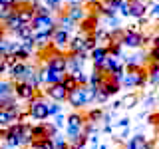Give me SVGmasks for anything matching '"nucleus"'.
I'll list each match as a JSON object with an SVG mask.
<instances>
[{
  "label": "nucleus",
  "mask_w": 159,
  "mask_h": 149,
  "mask_svg": "<svg viewBox=\"0 0 159 149\" xmlns=\"http://www.w3.org/2000/svg\"><path fill=\"white\" fill-rule=\"evenodd\" d=\"M147 78H145V70L135 68V70H125V76L121 79V88H141L145 86Z\"/></svg>",
  "instance_id": "nucleus-1"
},
{
  "label": "nucleus",
  "mask_w": 159,
  "mask_h": 149,
  "mask_svg": "<svg viewBox=\"0 0 159 149\" xmlns=\"http://www.w3.org/2000/svg\"><path fill=\"white\" fill-rule=\"evenodd\" d=\"M28 111L32 119H36V121H44V119H48V102H44L42 96L34 97L32 102H28Z\"/></svg>",
  "instance_id": "nucleus-2"
},
{
  "label": "nucleus",
  "mask_w": 159,
  "mask_h": 149,
  "mask_svg": "<svg viewBox=\"0 0 159 149\" xmlns=\"http://www.w3.org/2000/svg\"><path fill=\"white\" fill-rule=\"evenodd\" d=\"M32 26L36 32H52L58 28V20L52 14H36V18L32 20Z\"/></svg>",
  "instance_id": "nucleus-3"
},
{
  "label": "nucleus",
  "mask_w": 159,
  "mask_h": 149,
  "mask_svg": "<svg viewBox=\"0 0 159 149\" xmlns=\"http://www.w3.org/2000/svg\"><path fill=\"white\" fill-rule=\"evenodd\" d=\"M145 42H147V38L143 36L139 30H135V28H129V30H125V34H123V48L139 50Z\"/></svg>",
  "instance_id": "nucleus-4"
},
{
  "label": "nucleus",
  "mask_w": 159,
  "mask_h": 149,
  "mask_svg": "<svg viewBox=\"0 0 159 149\" xmlns=\"http://www.w3.org/2000/svg\"><path fill=\"white\" fill-rule=\"evenodd\" d=\"M14 93H16V97L24 99V102H32L34 97L42 96V93H40L32 84H28V82H16V86H14Z\"/></svg>",
  "instance_id": "nucleus-5"
},
{
  "label": "nucleus",
  "mask_w": 159,
  "mask_h": 149,
  "mask_svg": "<svg viewBox=\"0 0 159 149\" xmlns=\"http://www.w3.org/2000/svg\"><path fill=\"white\" fill-rule=\"evenodd\" d=\"M68 103L72 107H86L89 106V102H88V93H86V86H78L76 89H72V92L68 93Z\"/></svg>",
  "instance_id": "nucleus-6"
},
{
  "label": "nucleus",
  "mask_w": 159,
  "mask_h": 149,
  "mask_svg": "<svg viewBox=\"0 0 159 149\" xmlns=\"http://www.w3.org/2000/svg\"><path fill=\"white\" fill-rule=\"evenodd\" d=\"M44 93H46V96L50 97V102L64 103V102H68V93H70V92L66 89V86L60 82V84H54V86H46Z\"/></svg>",
  "instance_id": "nucleus-7"
},
{
  "label": "nucleus",
  "mask_w": 159,
  "mask_h": 149,
  "mask_svg": "<svg viewBox=\"0 0 159 149\" xmlns=\"http://www.w3.org/2000/svg\"><path fill=\"white\" fill-rule=\"evenodd\" d=\"M70 40H72V34L66 32V30L62 28H56L52 34V48L58 50V52H64V50H68L70 46Z\"/></svg>",
  "instance_id": "nucleus-8"
},
{
  "label": "nucleus",
  "mask_w": 159,
  "mask_h": 149,
  "mask_svg": "<svg viewBox=\"0 0 159 149\" xmlns=\"http://www.w3.org/2000/svg\"><path fill=\"white\" fill-rule=\"evenodd\" d=\"M89 52H76V54H68V74H74L78 70H84V64L88 60Z\"/></svg>",
  "instance_id": "nucleus-9"
},
{
  "label": "nucleus",
  "mask_w": 159,
  "mask_h": 149,
  "mask_svg": "<svg viewBox=\"0 0 159 149\" xmlns=\"http://www.w3.org/2000/svg\"><path fill=\"white\" fill-rule=\"evenodd\" d=\"M42 79H44V88L46 86H54V84H60L64 82V78H66L68 72H56V70H48L46 66L42 64Z\"/></svg>",
  "instance_id": "nucleus-10"
},
{
  "label": "nucleus",
  "mask_w": 159,
  "mask_h": 149,
  "mask_svg": "<svg viewBox=\"0 0 159 149\" xmlns=\"http://www.w3.org/2000/svg\"><path fill=\"white\" fill-rule=\"evenodd\" d=\"M109 56V48L107 46H96L89 52V58H92V62H93V68H98V70H102L103 66V62H106V58Z\"/></svg>",
  "instance_id": "nucleus-11"
},
{
  "label": "nucleus",
  "mask_w": 159,
  "mask_h": 149,
  "mask_svg": "<svg viewBox=\"0 0 159 149\" xmlns=\"http://www.w3.org/2000/svg\"><path fill=\"white\" fill-rule=\"evenodd\" d=\"M147 56L143 52H135V54H131V56H123V64H125V68L127 70H135V68H143L145 66V60Z\"/></svg>",
  "instance_id": "nucleus-12"
},
{
  "label": "nucleus",
  "mask_w": 159,
  "mask_h": 149,
  "mask_svg": "<svg viewBox=\"0 0 159 149\" xmlns=\"http://www.w3.org/2000/svg\"><path fill=\"white\" fill-rule=\"evenodd\" d=\"M26 70H28V62H16L10 66V72L8 76L14 84L16 82H24V76H26Z\"/></svg>",
  "instance_id": "nucleus-13"
},
{
  "label": "nucleus",
  "mask_w": 159,
  "mask_h": 149,
  "mask_svg": "<svg viewBox=\"0 0 159 149\" xmlns=\"http://www.w3.org/2000/svg\"><path fill=\"white\" fill-rule=\"evenodd\" d=\"M147 8H149V4L145 2V0H129V10H131V18H137V20L145 18Z\"/></svg>",
  "instance_id": "nucleus-14"
},
{
  "label": "nucleus",
  "mask_w": 159,
  "mask_h": 149,
  "mask_svg": "<svg viewBox=\"0 0 159 149\" xmlns=\"http://www.w3.org/2000/svg\"><path fill=\"white\" fill-rule=\"evenodd\" d=\"M16 14L20 16V20H22L24 24H32V20L36 18V10L32 8V4H18Z\"/></svg>",
  "instance_id": "nucleus-15"
},
{
  "label": "nucleus",
  "mask_w": 159,
  "mask_h": 149,
  "mask_svg": "<svg viewBox=\"0 0 159 149\" xmlns=\"http://www.w3.org/2000/svg\"><path fill=\"white\" fill-rule=\"evenodd\" d=\"M125 149H151V141H149L143 133H137V135L129 137Z\"/></svg>",
  "instance_id": "nucleus-16"
},
{
  "label": "nucleus",
  "mask_w": 159,
  "mask_h": 149,
  "mask_svg": "<svg viewBox=\"0 0 159 149\" xmlns=\"http://www.w3.org/2000/svg\"><path fill=\"white\" fill-rule=\"evenodd\" d=\"M98 89H99V92H103L107 97H111V96H116V93L119 92V89H121V84L113 82V79L109 78V76H106V79L102 82V86H99Z\"/></svg>",
  "instance_id": "nucleus-17"
},
{
  "label": "nucleus",
  "mask_w": 159,
  "mask_h": 149,
  "mask_svg": "<svg viewBox=\"0 0 159 149\" xmlns=\"http://www.w3.org/2000/svg\"><path fill=\"white\" fill-rule=\"evenodd\" d=\"M34 42H36L38 52H44V50L52 48V32H36Z\"/></svg>",
  "instance_id": "nucleus-18"
},
{
  "label": "nucleus",
  "mask_w": 159,
  "mask_h": 149,
  "mask_svg": "<svg viewBox=\"0 0 159 149\" xmlns=\"http://www.w3.org/2000/svg\"><path fill=\"white\" fill-rule=\"evenodd\" d=\"M66 14L72 20H76V22L80 24L84 18L88 16V12H86V8L82 6V4H68V8H66Z\"/></svg>",
  "instance_id": "nucleus-19"
},
{
  "label": "nucleus",
  "mask_w": 159,
  "mask_h": 149,
  "mask_svg": "<svg viewBox=\"0 0 159 149\" xmlns=\"http://www.w3.org/2000/svg\"><path fill=\"white\" fill-rule=\"evenodd\" d=\"M70 54H76V52H88L86 50V34H78V36H72L70 40V46H68Z\"/></svg>",
  "instance_id": "nucleus-20"
},
{
  "label": "nucleus",
  "mask_w": 159,
  "mask_h": 149,
  "mask_svg": "<svg viewBox=\"0 0 159 149\" xmlns=\"http://www.w3.org/2000/svg\"><path fill=\"white\" fill-rule=\"evenodd\" d=\"M14 86H16V84H14L12 79H2L0 78V99H14L16 97Z\"/></svg>",
  "instance_id": "nucleus-21"
},
{
  "label": "nucleus",
  "mask_w": 159,
  "mask_h": 149,
  "mask_svg": "<svg viewBox=\"0 0 159 149\" xmlns=\"http://www.w3.org/2000/svg\"><path fill=\"white\" fill-rule=\"evenodd\" d=\"M2 26L6 28V32H10V34H12V36H16V32H18V30L24 26V22H22V20H20V16H18V14L14 12L12 16H10V18L6 20V22L2 24Z\"/></svg>",
  "instance_id": "nucleus-22"
},
{
  "label": "nucleus",
  "mask_w": 159,
  "mask_h": 149,
  "mask_svg": "<svg viewBox=\"0 0 159 149\" xmlns=\"http://www.w3.org/2000/svg\"><path fill=\"white\" fill-rule=\"evenodd\" d=\"M80 28L84 30V34H93L98 30V16L96 14H88V16L80 22Z\"/></svg>",
  "instance_id": "nucleus-23"
},
{
  "label": "nucleus",
  "mask_w": 159,
  "mask_h": 149,
  "mask_svg": "<svg viewBox=\"0 0 159 149\" xmlns=\"http://www.w3.org/2000/svg\"><path fill=\"white\" fill-rule=\"evenodd\" d=\"M56 20H58V28L66 30V32H70V34H72L74 30H76V26H78V22H76V20H72L66 12H60V16Z\"/></svg>",
  "instance_id": "nucleus-24"
},
{
  "label": "nucleus",
  "mask_w": 159,
  "mask_h": 149,
  "mask_svg": "<svg viewBox=\"0 0 159 149\" xmlns=\"http://www.w3.org/2000/svg\"><path fill=\"white\" fill-rule=\"evenodd\" d=\"M34 36H36L34 26H32V24H24V26L16 32V36H14V38H18V40H30V38H34Z\"/></svg>",
  "instance_id": "nucleus-25"
},
{
  "label": "nucleus",
  "mask_w": 159,
  "mask_h": 149,
  "mask_svg": "<svg viewBox=\"0 0 159 149\" xmlns=\"http://www.w3.org/2000/svg\"><path fill=\"white\" fill-rule=\"evenodd\" d=\"M106 79V74L102 72V70H98V68H93V72L89 74V86H93V88H99L102 86V82Z\"/></svg>",
  "instance_id": "nucleus-26"
},
{
  "label": "nucleus",
  "mask_w": 159,
  "mask_h": 149,
  "mask_svg": "<svg viewBox=\"0 0 159 149\" xmlns=\"http://www.w3.org/2000/svg\"><path fill=\"white\" fill-rule=\"evenodd\" d=\"M32 135H34V141L48 137V125L46 123H36V125H32Z\"/></svg>",
  "instance_id": "nucleus-27"
},
{
  "label": "nucleus",
  "mask_w": 159,
  "mask_h": 149,
  "mask_svg": "<svg viewBox=\"0 0 159 149\" xmlns=\"http://www.w3.org/2000/svg\"><path fill=\"white\" fill-rule=\"evenodd\" d=\"M137 102H139V97L135 96V93H129V96H125V97L121 99V107L131 109V107H135V106H137Z\"/></svg>",
  "instance_id": "nucleus-28"
},
{
  "label": "nucleus",
  "mask_w": 159,
  "mask_h": 149,
  "mask_svg": "<svg viewBox=\"0 0 159 149\" xmlns=\"http://www.w3.org/2000/svg\"><path fill=\"white\" fill-rule=\"evenodd\" d=\"M102 117H103V111H102V109H89V111L86 113V121H93V123H98Z\"/></svg>",
  "instance_id": "nucleus-29"
},
{
  "label": "nucleus",
  "mask_w": 159,
  "mask_h": 149,
  "mask_svg": "<svg viewBox=\"0 0 159 149\" xmlns=\"http://www.w3.org/2000/svg\"><path fill=\"white\" fill-rule=\"evenodd\" d=\"M64 86H66V89H68V92H72V89H76L78 86H80V84H78V79L76 78H74L72 76V74H66V78H64Z\"/></svg>",
  "instance_id": "nucleus-30"
},
{
  "label": "nucleus",
  "mask_w": 159,
  "mask_h": 149,
  "mask_svg": "<svg viewBox=\"0 0 159 149\" xmlns=\"http://www.w3.org/2000/svg\"><path fill=\"white\" fill-rule=\"evenodd\" d=\"M72 76L78 79L80 86H88V82H89V74H86L84 70H78V72H74V74H72Z\"/></svg>",
  "instance_id": "nucleus-31"
},
{
  "label": "nucleus",
  "mask_w": 159,
  "mask_h": 149,
  "mask_svg": "<svg viewBox=\"0 0 159 149\" xmlns=\"http://www.w3.org/2000/svg\"><path fill=\"white\" fill-rule=\"evenodd\" d=\"M68 145H70V141H68L66 135H60V133H58V135L54 137V147H56V149H66Z\"/></svg>",
  "instance_id": "nucleus-32"
},
{
  "label": "nucleus",
  "mask_w": 159,
  "mask_h": 149,
  "mask_svg": "<svg viewBox=\"0 0 159 149\" xmlns=\"http://www.w3.org/2000/svg\"><path fill=\"white\" fill-rule=\"evenodd\" d=\"M58 113H62V106H60L58 102H48V115L54 117V115H58Z\"/></svg>",
  "instance_id": "nucleus-33"
},
{
  "label": "nucleus",
  "mask_w": 159,
  "mask_h": 149,
  "mask_svg": "<svg viewBox=\"0 0 159 149\" xmlns=\"http://www.w3.org/2000/svg\"><path fill=\"white\" fill-rule=\"evenodd\" d=\"M44 4H46L52 12H62V0H44Z\"/></svg>",
  "instance_id": "nucleus-34"
},
{
  "label": "nucleus",
  "mask_w": 159,
  "mask_h": 149,
  "mask_svg": "<svg viewBox=\"0 0 159 149\" xmlns=\"http://www.w3.org/2000/svg\"><path fill=\"white\" fill-rule=\"evenodd\" d=\"M96 46H98V38L93 36V34H86V50H88V52H92Z\"/></svg>",
  "instance_id": "nucleus-35"
},
{
  "label": "nucleus",
  "mask_w": 159,
  "mask_h": 149,
  "mask_svg": "<svg viewBox=\"0 0 159 149\" xmlns=\"http://www.w3.org/2000/svg\"><path fill=\"white\" fill-rule=\"evenodd\" d=\"M38 145L42 149H56L54 147V137H44V139H38Z\"/></svg>",
  "instance_id": "nucleus-36"
},
{
  "label": "nucleus",
  "mask_w": 159,
  "mask_h": 149,
  "mask_svg": "<svg viewBox=\"0 0 159 149\" xmlns=\"http://www.w3.org/2000/svg\"><path fill=\"white\" fill-rule=\"evenodd\" d=\"M147 14H149V18H159V2H153V4H149V8H147Z\"/></svg>",
  "instance_id": "nucleus-37"
},
{
  "label": "nucleus",
  "mask_w": 159,
  "mask_h": 149,
  "mask_svg": "<svg viewBox=\"0 0 159 149\" xmlns=\"http://www.w3.org/2000/svg\"><path fill=\"white\" fill-rule=\"evenodd\" d=\"M106 22H107V26L111 28V30L119 28V20H117V16H106Z\"/></svg>",
  "instance_id": "nucleus-38"
},
{
  "label": "nucleus",
  "mask_w": 159,
  "mask_h": 149,
  "mask_svg": "<svg viewBox=\"0 0 159 149\" xmlns=\"http://www.w3.org/2000/svg\"><path fill=\"white\" fill-rule=\"evenodd\" d=\"M149 62H159V46H153L149 50Z\"/></svg>",
  "instance_id": "nucleus-39"
},
{
  "label": "nucleus",
  "mask_w": 159,
  "mask_h": 149,
  "mask_svg": "<svg viewBox=\"0 0 159 149\" xmlns=\"http://www.w3.org/2000/svg\"><path fill=\"white\" fill-rule=\"evenodd\" d=\"M66 115H64V113H58V115H54V123H56V125L58 127H64V125H66Z\"/></svg>",
  "instance_id": "nucleus-40"
},
{
  "label": "nucleus",
  "mask_w": 159,
  "mask_h": 149,
  "mask_svg": "<svg viewBox=\"0 0 159 149\" xmlns=\"http://www.w3.org/2000/svg\"><path fill=\"white\" fill-rule=\"evenodd\" d=\"M10 72V64H8V60H0V78L4 76V74H8Z\"/></svg>",
  "instance_id": "nucleus-41"
},
{
  "label": "nucleus",
  "mask_w": 159,
  "mask_h": 149,
  "mask_svg": "<svg viewBox=\"0 0 159 149\" xmlns=\"http://www.w3.org/2000/svg\"><path fill=\"white\" fill-rule=\"evenodd\" d=\"M107 96H106V93H103V92H98V97H96V103H106L107 102Z\"/></svg>",
  "instance_id": "nucleus-42"
},
{
  "label": "nucleus",
  "mask_w": 159,
  "mask_h": 149,
  "mask_svg": "<svg viewBox=\"0 0 159 149\" xmlns=\"http://www.w3.org/2000/svg\"><path fill=\"white\" fill-rule=\"evenodd\" d=\"M20 0H0V6H18Z\"/></svg>",
  "instance_id": "nucleus-43"
},
{
  "label": "nucleus",
  "mask_w": 159,
  "mask_h": 149,
  "mask_svg": "<svg viewBox=\"0 0 159 149\" xmlns=\"http://www.w3.org/2000/svg\"><path fill=\"white\" fill-rule=\"evenodd\" d=\"M116 127H129V119H127V117H123V119H119V121L116 123Z\"/></svg>",
  "instance_id": "nucleus-44"
},
{
  "label": "nucleus",
  "mask_w": 159,
  "mask_h": 149,
  "mask_svg": "<svg viewBox=\"0 0 159 149\" xmlns=\"http://www.w3.org/2000/svg\"><path fill=\"white\" fill-rule=\"evenodd\" d=\"M4 40H6V28H4V26H0V44H2Z\"/></svg>",
  "instance_id": "nucleus-45"
},
{
  "label": "nucleus",
  "mask_w": 159,
  "mask_h": 149,
  "mask_svg": "<svg viewBox=\"0 0 159 149\" xmlns=\"http://www.w3.org/2000/svg\"><path fill=\"white\" fill-rule=\"evenodd\" d=\"M153 103H155V97H153V96H147L145 97V106L149 107V106H153Z\"/></svg>",
  "instance_id": "nucleus-46"
},
{
  "label": "nucleus",
  "mask_w": 159,
  "mask_h": 149,
  "mask_svg": "<svg viewBox=\"0 0 159 149\" xmlns=\"http://www.w3.org/2000/svg\"><path fill=\"white\" fill-rule=\"evenodd\" d=\"M121 107V99H119V102H113L111 103V111H116V109H119Z\"/></svg>",
  "instance_id": "nucleus-47"
},
{
  "label": "nucleus",
  "mask_w": 159,
  "mask_h": 149,
  "mask_svg": "<svg viewBox=\"0 0 159 149\" xmlns=\"http://www.w3.org/2000/svg\"><path fill=\"white\" fill-rule=\"evenodd\" d=\"M84 2H86V4H89V6H93V4H98L99 0H84Z\"/></svg>",
  "instance_id": "nucleus-48"
},
{
  "label": "nucleus",
  "mask_w": 159,
  "mask_h": 149,
  "mask_svg": "<svg viewBox=\"0 0 159 149\" xmlns=\"http://www.w3.org/2000/svg\"><path fill=\"white\" fill-rule=\"evenodd\" d=\"M66 2H68V4H82L84 0H66Z\"/></svg>",
  "instance_id": "nucleus-49"
},
{
  "label": "nucleus",
  "mask_w": 159,
  "mask_h": 149,
  "mask_svg": "<svg viewBox=\"0 0 159 149\" xmlns=\"http://www.w3.org/2000/svg\"><path fill=\"white\" fill-rule=\"evenodd\" d=\"M78 147H80V145H76V143H70V145H68L66 149H78Z\"/></svg>",
  "instance_id": "nucleus-50"
},
{
  "label": "nucleus",
  "mask_w": 159,
  "mask_h": 149,
  "mask_svg": "<svg viewBox=\"0 0 159 149\" xmlns=\"http://www.w3.org/2000/svg\"><path fill=\"white\" fill-rule=\"evenodd\" d=\"M153 46H159V36H155V38H153Z\"/></svg>",
  "instance_id": "nucleus-51"
},
{
  "label": "nucleus",
  "mask_w": 159,
  "mask_h": 149,
  "mask_svg": "<svg viewBox=\"0 0 159 149\" xmlns=\"http://www.w3.org/2000/svg\"><path fill=\"white\" fill-rule=\"evenodd\" d=\"M30 2H32V0H20L18 4H30Z\"/></svg>",
  "instance_id": "nucleus-52"
},
{
  "label": "nucleus",
  "mask_w": 159,
  "mask_h": 149,
  "mask_svg": "<svg viewBox=\"0 0 159 149\" xmlns=\"http://www.w3.org/2000/svg\"><path fill=\"white\" fill-rule=\"evenodd\" d=\"M98 149H109V147H107V145H99Z\"/></svg>",
  "instance_id": "nucleus-53"
},
{
  "label": "nucleus",
  "mask_w": 159,
  "mask_h": 149,
  "mask_svg": "<svg viewBox=\"0 0 159 149\" xmlns=\"http://www.w3.org/2000/svg\"><path fill=\"white\" fill-rule=\"evenodd\" d=\"M4 149H20V147H4Z\"/></svg>",
  "instance_id": "nucleus-54"
},
{
  "label": "nucleus",
  "mask_w": 159,
  "mask_h": 149,
  "mask_svg": "<svg viewBox=\"0 0 159 149\" xmlns=\"http://www.w3.org/2000/svg\"><path fill=\"white\" fill-rule=\"evenodd\" d=\"M78 149H86V145H80V147H78Z\"/></svg>",
  "instance_id": "nucleus-55"
},
{
  "label": "nucleus",
  "mask_w": 159,
  "mask_h": 149,
  "mask_svg": "<svg viewBox=\"0 0 159 149\" xmlns=\"http://www.w3.org/2000/svg\"><path fill=\"white\" fill-rule=\"evenodd\" d=\"M157 36H159V30H157Z\"/></svg>",
  "instance_id": "nucleus-56"
},
{
  "label": "nucleus",
  "mask_w": 159,
  "mask_h": 149,
  "mask_svg": "<svg viewBox=\"0 0 159 149\" xmlns=\"http://www.w3.org/2000/svg\"><path fill=\"white\" fill-rule=\"evenodd\" d=\"M157 30H159V24H157Z\"/></svg>",
  "instance_id": "nucleus-57"
},
{
  "label": "nucleus",
  "mask_w": 159,
  "mask_h": 149,
  "mask_svg": "<svg viewBox=\"0 0 159 149\" xmlns=\"http://www.w3.org/2000/svg\"><path fill=\"white\" fill-rule=\"evenodd\" d=\"M0 8H2V6H0Z\"/></svg>",
  "instance_id": "nucleus-58"
}]
</instances>
